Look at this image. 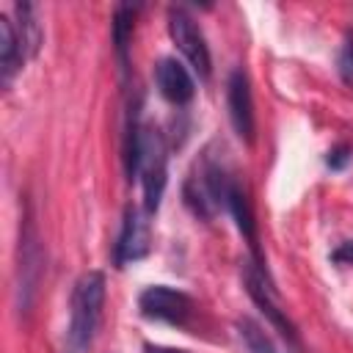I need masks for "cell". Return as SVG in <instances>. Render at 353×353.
I'll return each mask as SVG.
<instances>
[{
  "label": "cell",
  "instance_id": "1",
  "mask_svg": "<svg viewBox=\"0 0 353 353\" xmlns=\"http://www.w3.org/2000/svg\"><path fill=\"white\" fill-rule=\"evenodd\" d=\"M168 154L165 141L154 127H132L127 141V168L130 174H138L143 188L146 212H154L160 207L163 190H165V174H168Z\"/></svg>",
  "mask_w": 353,
  "mask_h": 353
},
{
  "label": "cell",
  "instance_id": "2",
  "mask_svg": "<svg viewBox=\"0 0 353 353\" xmlns=\"http://www.w3.org/2000/svg\"><path fill=\"white\" fill-rule=\"evenodd\" d=\"M105 306V276L99 270H88L77 279L72 290V309H69V328H66V350L83 353L99 325Z\"/></svg>",
  "mask_w": 353,
  "mask_h": 353
},
{
  "label": "cell",
  "instance_id": "3",
  "mask_svg": "<svg viewBox=\"0 0 353 353\" xmlns=\"http://www.w3.org/2000/svg\"><path fill=\"white\" fill-rule=\"evenodd\" d=\"M229 188H232V179L226 176L223 165L207 154L201 157V163H196V171L185 182V201L196 215L212 218L221 207H226Z\"/></svg>",
  "mask_w": 353,
  "mask_h": 353
},
{
  "label": "cell",
  "instance_id": "4",
  "mask_svg": "<svg viewBox=\"0 0 353 353\" xmlns=\"http://www.w3.org/2000/svg\"><path fill=\"white\" fill-rule=\"evenodd\" d=\"M138 309L146 320L185 325L193 314V301L182 290H174L165 284H152L138 295Z\"/></svg>",
  "mask_w": 353,
  "mask_h": 353
},
{
  "label": "cell",
  "instance_id": "5",
  "mask_svg": "<svg viewBox=\"0 0 353 353\" xmlns=\"http://www.w3.org/2000/svg\"><path fill=\"white\" fill-rule=\"evenodd\" d=\"M243 281H245V290H248L251 301L265 312V317L273 323V328H279L290 342H295V325L290 323L287 312L281 309L279 292H276L273 281L268 279V273L262 270L259 262H245V268H243Z\"/></svg>",
  "mask_w": 353,
  "mask_h": 353
},
{
  "label": "cell",
  "instance_id": "6",
  "mask_svg": "<svg viewBox=\"0 0 353 353\" xmlns=\"http://www.w3.org/2000/svg\"><path fill=\"white\" fill-rule=\"evenodd\" d=\"M168 33H171V41L176 44V50L196 69V74L199 77H210V66H212L210 47L204 41L201 28L193 22V17L185 14L182 8H171V14H168Z\"/></svg>",
  "mask_w": 353,
  "mask_h": 353
},
{
  "label": "cell",
  "instance_id": "7",
  "mask_svg": "<svg viewBox=\"0 0 353 353\" xmlns=\"http://www.w3.org/2000/svg\"><path fill=\"white\" fill-rule=\"evenodd\" d=\"M146 215H149L146 210L127 207L121 229H119V240H116V248H113V262L119 268H124L130 262H138V259H143L149 254V248H152V229H149Z\"/></svg>",
  "mask_w": 353,
  "mask_h": 353
},
{
  "label": "cell",
  "instance_id": "8",
  "mask_svg": "<svg viewBox=\"0 0 353 353\" xmlns=\"http://www.w3.org/2000/svg\"><path fill=\"white\" fill-rule=\"evenodd\" d=\"M41 245L30 221L19 229V309L28 312L36 298V287L41 279Z\"/></svg>",
  "mask_w": 353,
  "mask_h": 353
},
{
  "label": "cell",
  "instance_id": "9",
  "mask_svg": "<svg viewBox=\"0 0 353 353\" xmlns=\"http://www.w3.org/2000/svg\"><path fill=\"white\" fill-rule=\"evenodd\" d=\"M226 105H229V119H232L234 132L245 143H254V130H256L254 97H251V83H248V77H245L243 69H234L229 74V83H226Z\"/></svg>",
  "mask_w": 353,
  "mask_h": 353
},
{
  "label": "cell",
  "instance_id": "10",
  "mask_svg": "<svg viewBox=\"0 0 353 353\" xmlns=\"http://www.w3.org/2000/svg\"><path fill=\"white\" fill-rule=\"evenodd\" d=\"M154 80H157L163 99H168L171 105H188L196 94V83H193L190 72L176 58H163L154 66Z\"/></svg>",
  "mask_w": 353,
  "mask_h": 353
},
{
  "label": "cell",
  "instance_id": "11",
  "mask_svg": "<svg viewBox=\"0 0 353 353\" xmlns=\"http://www.w3.org/2000/svg\"><path fill=\"white\" fill-rule=\"evenodd\" d=\"M25 47L19 39V28L17 22H11V17L0 14V77L3 85H8L14 80V74L19 72V66L25 63Z\"/></svg>",
  "mask_w": 353,
  "mask_h": 353
},
{
  "label": "cell",
  "instance_id": "12",
  "mask_svg": "<svg viewBox=\"0 0 353 353\" xmlns=\"http://www.w3.org/2000/svg\"><path fill=\"white\" fill-rule=\"evenodd\" d=\"M226 207H229V212L234 215V221H237V229H240V232L248 237L251 248H256L254 212H251V204H248V199H245V193H243V188H240L237 182H232V188H229V196H226Z\"/></svg>",
  "mask_w": 353,
  "mask_h": 353
},
{
  "label": "cell",
  "instance_id": "13",
  "mask_svg": "<svg viewBox=\"0 0 353 353\" xmlns=\"http://www.w3.org/2000/svg\"><path fill=\"white\" fill-rule=\"evenodd\" d=\"M17 11L22 17V22H17V28H19V39H22V47H25V58H33L41 47V28L36 22V8L22 3V6H17Z\"/></svg>",
  "mask_w": 353,
  "mask_h": 353
},
{
  "label": "cell",
  "instance_id": "14",
  "mask_svg": "<svg viewBox=\"0 0 353 353\" xmlns=\"http://www.w3.org/2000/svg\"><path fill=\"white\" fill-rule=\"evenodd\" d=\"M237 331H240V339L245 342L248 353H281V350L273 345V339H270L254 320H240V323H237Z\"/></svg>",
  "mask_w": 353,
  "mask_h": 353
},
{
  "label": "cell",
  "instance_id": "15",
  "mask_svg": "<svg viewBox=\"0 0 353 353\" xmlns=\"http://www.w3.org/2000/svg\"><path fill=\"white\" fill-rule=\"evenodd\" d=\"M132 22H135V8L119 6L116 17H113V41H116V50H119L121 61L127 58V44H130V36H132Z\"/></svg>",
  "mask_w": 353,
  "mask_h": 353
},
{
  "label": "cell",
  "instance_id": "16",
  "mask_svg": "<svg viewBox=\"0 0 353 353\" xmlns=\"http://www.w3.org/2000/svg\"><path fill=\"white\" fill-rule=\"evenodd\" d=\"M336 69H339V77L345 80V85L353 88V39L347 36L339 55H336Z\"/></svg>",
  "mask_w": 353,
  "mask_h": 353
},
{
  "label": "cell",
  "instance_id": "17",
  "mask_svg": "<svg viewBox=\"0 0 353 353\" xmlns=\"http://www.w3.org/2000/svg\"><path fill=\"white\" fill-rule=\"evenodd\" d=\"M347 160H350V146H345V143H339V146H334L331 152H328V168H334V171H342L345 165H347Z\"/></svg>",
  "mask_w": 353,
  "mask_h": 353
},
{
  "label": "cell",
  "instance_id": "18",
  "mask_svg": "<svg viewBox=\"0 0 353 353\" xmlns=\"http://www.w3.org/2000/svg\"><path fill=\"white\" fill-rule=\"evenodd\" d=\"M331 259L339 262V265H353V240H345V243L331 254Z\"/></svg>",
  "mask_w": 353,
  "mask_h": 353
},
{
  "label": "cell",
  "instance_id": "19",
  "mask_svg": "<svg viewBox=\"0 0 353 353\" xmlns=\"http://www.w3.org/2000/svg\"><path fill=\"white\" fill-rule=\"evenodd\" d=\"M146 353H188L179 347H163V345H146Z\"/></svg>",
  "mask_w": 353,
  "mask_h": 353
}]
</instances>
